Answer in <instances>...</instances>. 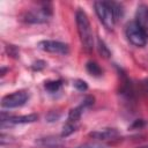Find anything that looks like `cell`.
Returning a JSON list of instances; mask_svg holds the SVG:
<instances>
[{"label":"cell","mask_w":148,"mask_h":148,"mask_svg":"<svg viewBox=\"0 0 148 148\" xmlns=\"http://www.w3.org/2000/svg\"><path fill=\"white\" fill-rule=\"evenodd\" d=\"M74 148H105V146L99 143V142H87V143H82L80 146H76Z\"/></svg>","instance_id":"15"},{"label":"cell","mask_w":148,"mask_h":148,"mask_svg":"<svg viewBox=\"0 0 148 148\" xmlns=\"http://www.w3.org/2000/svg\"><path fill=\"white\" fill-rule=\"evenodd\" d=\"M145 125H146V121H145L143 119H138V120H135V121L131 125V128H132V130H138V128L143 127Z\"/></svg>","instance_id":"18"},{"label":"cell","mask_w":148,"mask_h":148,"mask_svg":"<svg viewBox=\"0 0 148 148\" xmlns=\"http://www.w3.org/2000/svg\"><path fill=\"white\" fill-rule=\"evenodd\" d=\"M51 15H52L51 7H47V5L44 3L40 7L28 10L23 15V21L27 23H45L50 20Z\"/></svg>","instance_id":"3"},{"label":"cell","mask_w":148,"mask_h":148,"mask_svg":"<svg viewBox=\"0 0 148 148\" xmlns=\"http://www.w3.org/2000/svg\"><path fill=\"white\" fill-rule=\"evenodd\" d=\"M98 50H99V52L102 53V56H104L105 58H108L109 56H110V51H109V49L106 47V45L99 39L98 40Z\"/></svg>","instance_id":"16"},{"label":"cell","mask_w":148,"mask_h":148,"mask_svg":"<svg viewBox=\"0 0 148 148\" xmlns=\"http://www.w3.org/2000/svg\"><path fill=\"white\" fill-rule=\"evenodd\" d=\"M86 68H87V72L94 76H101L102 75V68L94 61H88L86 65Z\"/></svg>","instance_id":"12"},{"label":"cell","mask_w":148,"mask_h":148,"mask_svg":"<svg viewBox=\"0 0 148 148\" xmlns=\"http://www.w3.org/2000/svg\"><path fill=\"white\" fill-rule=\"evenodd\" d=\"M61 84H62L61 80H53V81H47V82H45L44 87H45V89H46L49 92H56V91H58V90L61 88Z\"/></svg>","instance_id":"13"},{"label":"cell","mask_w":148,"mask_h":148,"mask_svg":"<svg viewBox=\"0 0 148 148\" xmlns=\"http://www.w3.org/2000/svg\"><path fill=\"white\" fill-rule=\"evenodd\" d=\"M38 119L37 114H27V116H20V117H15V116H8L7 118H1V126L3 127L6 124L8 125H16V124H29V123H34Z\"/></svg>","instance_id":"8"},{"label":"cell","mask_w":148,"mask_h":148,"mask_svg":"<svg viewBox=\"0 0 148 148\" xmlns=\"http://www.w3.org/2000/svg\"><path fill=\"white\" fill-rule=\"evenodd\" d=\"M143 86H145V89H146V91H148V80H146V81L143 82Z\"/></svg>","instance_id":"19"},{"label":"cell","mask_w":148,"mask_h":148,"mask_svg":"<svg viewBox=\"0 0 148 148\" xmlns=\"http://www.w3.org/2000/svg\"><path fill=\"white\" fill-rule=\"evenodd\" d=\"M29 96L28 92L20 90V91H15L13 94L6 95L2 99H1V106L6 108V109H14V108H20L22 105H24L28 101Z\"/></svg>","instance_id":"5"},{"label":"cell","mask_w":148,"mask_h":148,"mask_svg":"<svg viewBox=\"0 0 148 148\" xmlns=\"http://www.w3.org/2000/svg\"><path fill=\"white\" fill-rule=\"evenodd\" d=\"M135 22L148 37V6L139 5L135 13Z\"/></svg>","instance_id":"7"},{"label":"cell","mask_w":148,"mask_h":148,"mask_svg":"<svg viewBox=\"0 0 148 148\" xmlns=\"http://www.w3.org/2000/svg\"><path fill=\"white\" fill-rule=\"evenodd\" d=\"M77 124H73V123H68L66 121V124L62 126V132H61V136L62 138H66L68 135H71L72 133H74L77 128Z\"/></svg>","instance_id":"14"},{"label":"cell","mask_w":148,"mask_h":148,"mask_svg":"<svg viewBox=\"0 0 148 148\" xmlns=\"http://www.w3.org/2000/svg\"><path fill=\"white\" fill-rule=\"evenodd\" d=\"M84 109H86V106H84L83 104H81V105H79V106H76V108H74V109H72V110L69 111V113H68L67 121L79 125V120H80V118H81V116H82Z\"/></svg>","instance_id":"11"},{"label":"cell","mask_w":148,"mask_h":148,"mask_svg":"<svg viewBox=\"0 0 148 148\" xmlns=\"http://www.w3.org/2000/svg\"><path fill=\"white\" fill-rule=\"evenodd\" d=\"M75 21H76V27L81 44L86 51L90 52L94 47V36L89 18L82 9H77L75 13Z\"/></svg>","instance_id":"1"},{"label":"cell","mask_w":148,"mask_h":148,"mask_svg":"<svg viewBox=\"0 0 148 148\" xmlns=\"http://www.w3.org/2000/svg\"><path fill=\"white\" fill-rule=\"evenodd\" d=\"M125 32H126L127 39L134 46L142 47V46L146 45V43H147V36L142 31V29L136 24L135 21H132V22H130L126 25V31Z\"/></svg>","instance_id":"4"},{"label":"cell","mask_w":148,"mask_h":148,"mask_svg":"<svg viewBox=\"0 0 148 148\" xmlns=\"http://www.w3.org/2000/svg\"><path fill=\"white\" fill-rule=\"evenodd\" d=\"M38 47L45 52L57 53V54H67L69 49L68 45L59 40H40Z\"/></svg>","instance_id":"6"},{"label":"cell","mask_w":148,"mask_h":148,"mask_svg":"<svg viewBox=\"0 0 148 148\" xmlns=\"http://www.w3.org/2000/svg\"><path fill=\"white\" fill-rule=\"evenodd\" d=\"M74 87H75L77 90H80V91H84V90H87V88H88L87 83H86L83 80H75V81H74Z\"/></svg>","instance_id":"17"},{"label":"cell","mask_w":148,"mask_h":148,"mask_svg":"<svg viewBox=\"0 0 148 148\" xmlns=\"http://www.w3.org/2000/svg\"><path fill=\"white\" fill-rule=\"evenodd\" d=\"M89 135L96 140H108V139L116 138L118 135V131L114 128H103V130L90 132Z\"/></svg>","instance_id":"9"},{"label":"cell","mask_w":148,"mask_h":148,"mask_svg":"<svg viewBox=\"0 0 148 148\" xmlns=\"http://www.w3.org/2000/svg\"><path fill=\"white\" fill-rule=\"evenodd\" d=\"M95 12L99 18V21L103 23V25L106 29H112L114 27V23L117 21L116 14H114V7L113 2L110 1H96L94 3Z\"/></svg>","instance_id":"2"},{"label":"cell","mask_w":148,"mask_h":148,"mask_svg":"<svg viewBox=\"0 0 148 148\" xmlns=\"http://www.w3.org/2000/svg\"><path fill=\"white\" fill-rule=\"evenodd\" d=\"M138 148H148V145H146V146H141V147H138Z\"/></svg>","instance_id":"20"},{"label":"cell","mask_w":148,"mask_h":148,"mask_svg":"<svg viewBox=\"0 0 148 148\" xmlns=\"http://www.w3.org/2000/svg\"><path fill=\"white\" fill-rule=\"evenodd\" d=\"M38 143L44 148H61L64 146L62 140L59 138H54V136L43 138L38 141Z\"/></svg>","instance_id":"10"}]
</instances>
